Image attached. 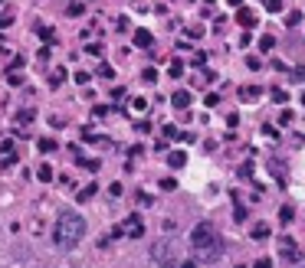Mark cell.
Masks as SVG:
<instances>
[{"label":"cell","instance_id":"74e56055","mask_svg":"<svg viewBox=\"0 0 305 268\" xmlns=\"http://www.w3.org/2000/svg\"><path fill=\"white\" fill-rule=\"evenodd\" d=\"M109 193H112V196H121L125 190H121V183H112V186H109Z\"/></svg>","mask_w":305,"mask_h":268},{"label":"cell","instance_id":"4dcf8cb0","mask_svg":"<svg viewBox=\"0 0 305 268\" xmlns=\"http://www.w3.org/2000/svg\"><path fill=\"white\" fill-rule=\"evenodd\" d=\"M36 30H40V36H43V40H53V26H36Z\"/></svg>","mask_w":305,"mask_h":268},{"label":"cell","instance_id":"e0dca14e","mask_svg":"<svg viewBox=\"0 0 305 268\" xmlns=\"http://www.w3.org/2000/svg\"><path fill=\"white\" fill-rule=\"evenodd\" d=\"M36 177H40V180H53V167H49V164H40V167H36Z\"/></svg>","mask_w":305,"mask_h":268},{"label":"cell","instance_id":"9a60e30c","mask_svg":"<svg viewBox=\"0 0 305 268\" xmlns=\"http://www.w3.org/2000/svg\"><path fill=\"white\" fill-rule=\"evenodd\" d=\"M295 219V213H292V206H282V209H279V223L282 226H289Z\"/></svg>","mask_w":305,"mask_h":268},{"label":"cell","instance_id":"f35d334b","mask_svg":"<svg viewBox=\"0 0 305 268\" xmlns=\"http://www.w3.org/2000/svg\"><path fill=\"white\" fill-rule=\"evenodd\" d=\"M217 102H220V98H217V95H213V92H210V95H207V98H204V105H207V108H213V105H217Z\"/></svg>","mask_w":305,"mask_h":268},{"label":"cell","instance_id":"6da1fadb","mask_svg":"<svg viewBox=\"0 0 305 268\" xmlns=\"http://www.w3.org/2000/svg\"><path fill=\"white\" fill-rule=\"evenodd\" d=\"M190 248L200 262H213V258L223 252V242H220L213 223H197L194 232H190Z\"/></svg>","mask_w":305,"mask_h":268},{"label":"cell","instance_id":"bcb514c9","mask_svg":"<svg viewBox=\"0 0 305 268\" xmlns=\"http://www.w3.org/2000/svg\"><path fill=\"white\" fill-rule=\"evenodd\" d=\"M299 268H302V265H299Z\"/></svg>","mask_w":305,"mask_h":268},{"label":"cell","instance_id":"8992f818","mask_svg":"<svg viewBox=\"0 0 305 268\" xmlns=\"http://www.w3.org/2000/svg\"><path fill=\"white\" fill-rule=\"evenodd\" d=\"M236 23H240V26H246V30H253V26L259 23V17H256L253 10H246V7H240V10H236Z\"/></svg>","mask_w":305,"mask_h":268},{"label":"cell","instance_id":"9c48e42d","mask_svg":"<svg viewBox=\"0 0 305 268\" xmlns=\"http://www.w3.org/2000/svg\"><path fill=\"white\" fill-rule=\"evenodd\" d=\"M259 95H262L259 85H243V88H240V98H243V102H256Z\"/></svg>","mask_w":305,"mask_h":268},{"label":"cell","instance_id":"d4e9b609","mask_svg":"<svg viewBox=\"0 0 305 268\" xmlns=\"http://www.w3.org/2000/svg\"><path fill=\"white\" fill-rule=\"evenodd\" d=\"M98 75H102V79H115V69H112L109 62H102L98 65Z\"/></svg>","mask_w":305,"mask_h":268},{"label":"cell","instance_id":"836d02e7","mask_svg":"<svg viewBox=\"0 0 305 268\" xmlns=\"http://www.w3.org/2000/svg\"><path fill=\"white\" fill-rule=\"evenodd\" d=\"M250 173H253V161H246V164L240 167V177H250Z\"/></svg>","mask_w":305,"mask_h":268},{"label":"cell","instance_id":"7a4b0ae2","mask_svg":"<svg viewBox=\"0 0 305 268\" xmlns=\"http://www.w3.org/2000/svg\"><path fill=\"white\" fill-rule=\"evenodd\" d=\"M82 236H86V219L79 213H63L59 219H56L53 226V242L59 248H72L82 242Z\"/></svg>","mask_w":305,"mask_h":268},{"label":"cell","instance_id":"f1b7e54d","mask_svg":"<svg viewBox=\"0 0 305 268\" xmlns=\"http://www.w3.org/2000/svg\"><path fill=\"white\" fill-rule=\"evenodd\" d=\"M115 30H118V33L128 30V17H118V20H115Z\"/></svg>","mask_w":305,"mask_h":268},{"label":"cell","instance_id":"ab89813d","mask_svg":"<svg viewBox=\"0 0 305 268\" xmlns=\"http://www.w3.org/2000/svg\"><path fill=\"white\" fill-rule=\"evenodd\" d=\"M76 82L79 85H89V72H76Z\"/></svg>","mask_w":305,"mask_h":268},{"label":"cell","instance_id":"4316f807","mask_svg":"<svg viewBox=\"0 0 305 268\" xmlns=\"http://www.w3.org/2000/svg\"><path fill=\"white\" fill-rule=\"evenodd\" d=\"M131 108H135V111H148V102H144V98H135Z\"/></svg>","mask_w":305,"mask_h":268},{"label":"cell","instance_id":"52a82bcc","mask_svg":"<svg viewBox=\"0 0 305 268\" xmlns=\"http://www.w3.org/2000/svg\"><path fill=\"white\" fill-rule=\"evenodd\" d=\"M171 102H174V108L187 111V105H190V92H187V88H177L174 95H171Z\"/></svg>","mask_w":305,"mask_h":268},{"label":"cell","instance_id":"7402d4cb","mask_svg":"<svg viewBox=\"0 0 305 268\" xmlns=\"http://www.w3.org/2000/svg\"><path fill=\"white\" fill-rule=\"evenodd\" d=\"M36 118V111H33V108H23L20 115H17V121H20V124H26V121H33Z\"/></svg>","mask_w":305,"mask_h":268},{"label":"cell","instance_id":"3957f363","mask_svg":"<svg viewBox=\"0 0 305 268\" xmlns=\"http://www.w3.org/2000/svg\"><path fill=\"white\" fill-rule=\"evenodd\" d=\"M279 255L295 265V262H302V248H299V242H295L292 236H282L279 239Z\"/></svg>","mask_w":305,"mask_h":268},{"label":"cell","instance_id":"5b68a950","mask_svg":"<svg viewBox=\"0 0 305 268\" xmlns=\"http://www.w3.org/2000/svg\"><path fill=\"white\" fill-rule=\"evenodd\" d=\"M151 258L154 262H174V242H171V239L158 242V246L151 248Z\"/></svg>","mask_w":305,"mask_h":268},{"label":"cell","instance_id":"30bf717a","mask_svg":"<svg viewBox=\"0 0 305 268\" xmlns=\"http://www.w3.org/2000/svg\"><path fill=\"white\" fill-rule=\"evenodd\" d=\"M167 164L177 170V167H184V164H187V154H184V150H171V154H167Z\"/></svg>","mask_w":305,"mask_h":268},{"label":"cell","instance_id":"ffe728a7","mask_svg":"<svg viewBox=\"0 0 305 268\" xmlns=\"http://www.w3.org/2000/svg\"><path fill=\"white\" fill-rule=\"evenodd\" d=\"M273 46H276V40L269 36V33H266V36H259V49H262V53H269Z\"/></svg>","mask_w":305,"mask_h":268},{"label":"cell","instance_id":"ba28073f","mask_svg":"<svg viewBox=\"0 0 305 268\" xmlns=\"http://www.w3.org/2000/svg\"><path fill=\"white\" fill-rule=\"evenodd\" d=\"M151 43H154V36L148 30H135V46L138 49H151Z\"/></svg>","mask_w":305,"mask_h":268},{"label":"cell","instance_id":"b9f144b4","mask_svg":"<svg viewBox=\"0 0 305 268\" xmlns=\"http://www.w3.org/2000/svg\"><path fill=\"white\" fill-rule=\"evenodd\" d=\"M177 268H197V262H177Z\"/></svg>","mask_w":305,"mask_h":268},{"label":"cell","instance_id":"8d00e7d4","mask_svg":"<svg viewBox=\"0 0 305 268\" xmlns=\"http://www.w3.org/2000/svg\"><path fill=\"white\" fill-rule=\"evenodd\" d=\"M187 36H190V40H197V36H204V30H200V26H190V30H187Z\"/></svg>","mask_w":305,"mask_h":268},{"label":"cell","instance_id":"8fae6325","mask_svg":"<svg viewBox=\"0 0 305 268\" xmlns=\"http://www.w3.org/2000/svg\"><path fill=\"white\" fill-rule=\"evenodd\" d=\"M253 239H256V242L269 239V226H266V223H256V226H253Z\"/></svg>","mask_w":305,"mask_h":268},{"label":"cell","instance_id":"d6986e66","mask_svg":"<svg viewBox=\"0 0 305 268\" xmlns=\"http://www.w3.org/2000/svg\"><path fill=\"white\" fill-rule=\"evenodd\" d=\"M262 3H266V10L269 13H282V7H285L282 0H262Z\"/></svg>","mask_w":305,"mask_h":268},{"label":"cell","instance_id":"5bb4252c","mask_svg":"<svg viewBox=\"0 0 305 268\" xmlns=\"http://www.w3.org/2000/svg\"><path fill=\"white\" fill-rule=\"evenodd\" d=\"M92 196H95V183H89V186H82V190L76 193V200H79V203H86V200H92Z\"/></svg>","mask_w":305,"mask_h":268},{"label":"cell","instance_id":"d590c367","mask_svg":"<svg viewBox=\"0 0 305 268\" xmlns=\"http://www.w3.org/2000/svg\"><path fill=\"white\" fill-rule=\"evenodd\" d=\"M246 65H250L253 72H256V69H259V59H256V56H246Z\"/></svg>","mask_w":305,"mask_h":268},{"label":"cell","instance_id":"60d3db41","mask_svg":"<svg viewBox=\"0 0 305 268\" xmlns=\"http://www.w3.org/2000/svg\"><path fill=\"white\" fill-rule=\"evenodd\" d=\"M295 82H305V65H299V69H295Z\"/></svg>","mask_w":305,"mask_h":268},{"label":"cell","instance_id":"7bdbcfd3","mask_svg":"<svg viewBox=\"0 0 305 268\" xmlns=\"http://www.w3.org/2000/svg\"><path fill=\"white\" fill-rule=\"evenodd\" d=\"M161 268H177V265H174V262H161Z\"/></svg>","mask_w":305,"mask_h":268},{"label":"cell","instance_id":"83f0119b","mask_svg":"<svg viewBox=\"0 0 305 268\" xmlns=\"http://www.w3.org/2000/svg\"><path fill=\"white\" fill-rule=\"evenodd\" d=\"M253 268H273V258H256Z\"/></svg>","mask_w":305,"mask_h":268},{"label":"cell","instance_id":"2e32d148","mask_svg":"<svg viewBox=\"0 0 305 268\" xmlns=\"http://www.w3.org/2000/svg\"><path fill=\"white\" fill-rule=\"evenodd\" d=\"M36 147L43 150V154H49V150H56V141L53 138H40V141H36Z\"/></svg>","mask_w":305,"mask_h":268},{"label":"cell","instance_id":"ee69618b","mask_svg":"<svg viewBox=\"0 0 305 268\" xmlns=\"http://www.w3.org/2000/svg\"><path fill=\"white\" fill-rule=\"evenodd\" d=\"M230 7H243V0H230Z\"/></svg>","mask_w":305,"mask_h":268},{"label":"cell","instance_id":"f6af8a7d","mask_svg":"<svg viewBox=\"0 0 305 268\" xmlns=\"http://www.w3.org/2000/svg\"><path fill=\"white\" fill-rule=\"evenodd\" d=\"M302 105H305V92H302Z\"/></svg>","mask_w":305,"mask_h":268},{"label":"cell","instance_id":"277c9868","mask_svg":"<svg viewBox=\"0 0 305 268\" xmlns=\"http://www.w3.org/2000/svg\"><path fill=\"white\" fill-rule=\"evenodd\" d=\"M121 236H128V239H141L144 236V223H141V216L138 213H131L125 223H121Z\"/></svg>","mask_w":305,"mask_h":268},{"label":"cell","instance_id":"cb8c5ba5","mask_svg":"<svg viewBox=\"0 0 305 268\" xmlns=\"http://www.w3.org/2000/svg\"><path fill=\"white\" fill-rule=\"evenodd\" d=\"M161 190H164V193L177 190V180H174V177H164V180H161Z\"/></svg>","mask_w":305,"mask_h":268},{"label":"cell","instance_id":"603a6c76","mask_svg":"<svg viewBox=\"0 0 305 268\" xmlns=\"http://www.w3.org/2000/svg\"><path fill=\"white\" fill-rule=\"evenodd\" d=\"M7 82H10L13 88H20V85H23V75L17 72V69H13V72H7Z\"/></svg>","mask_w":305,"mask_h":268},{"label":"cell","instance_id":"ac0fdd59","mask_svg":"<svg viewBox=\"0 0 305 268\" xmlns=\"http://www.w3.org/2000/svg\"><path fill=\"white\" fill-rule=\"evenodd\" d=\"M299 23H302V13H299V10L285 13V26H299Z\"/></svg>","mask_w":305,"mask_h":268},{"label":"cell","instance_id":"1f68e13d","mask_svg":"<svg viewBox=\"0 0 305 268\" xmlns=\"http://www.w3.org/2000/svg\"><path fill=\"white\" fill-rule=\"evenodd\" d=\"M233 219H236V223H243V219H246V209H243V206H236V209H233Z\"/></svg>","mask_w":305,"mask_h":268},{"label":"cell","instance_id":"7c38bea8","mask_svg":"<svg viewBox=\"0 0 305 268\" xmlns=\"http://www.w3.org/2000/svg\"><path fill=\"white\" fill-rule=\"evenodd\" d=\"M269 98H273L276 105H289V92H285V88H273V92H269Z\"/></svg>","mask_w":305,"mask_h":268},{"label":"cell","instance_id":"e575fe53","mask_svg":"<svg viewBox=\"0 0 305 268\" xmlns=\"http://www.w3.org/2000/svg\"><path fill=\"white\" fill-rule=\"evenodd\" d=\"M10 23H13V13H3V17H0V26H3V30H7Z\"/></svg>","mask_w":305,"mask_h":268},{"label":"cell","instance_id":"d6a6232c","mask_svg":"<svg viewBox=\"0 0 305 268\" xmlns=\"http://www.w3.org/2000/svg\"><path fill=\"white\" fill-rule=\"evenodd\" d=\"M86 53H89V56H95V59H98V56H102V46H98V43H92V46L86 49Z\"/></svg>","mask_w":305,"mask_h":268},{"label":"cell","instance_id":"484cf974","mask_svg":"<svg viewBox=\"0 0 305 268\" xmlns=\"http://www.w3.org/2000/svg\"><path fill=\"white\" fill-rule=\"evenodd\" d=\"M0 150H3V154H10V157H17V144H13V141H3Z\"/></svg>","mask_w":305,"mask_h":268},{"label":"cell","instance_id":"f546056e","mask_svg":"<svg viewBox=\"0 0 305 268\" xmlns=\"http://www.w3.org/2000/svg\"><path fill=\"white\" fill-rule=\"evenodd\" d=\"M141 79H144V82H158V72H154V69H144Z\"/></svg>","mask_w":305,"mask_h":268},{"label":"cell","instance_id":"4fadbf2b","mask_svg":"<svg viewBox=\"0 0 305 268\" xmlns=\"http://www.w3.org/2000/svg\"><path fill=\"white\" fill-rule=\"evenodd\" d=\"M66 13H69V17H82V13H86V3H82V0H72V3L66 7Z\"/></svg>","mask_w":305,"mask_h":268},{"label":"cell","instance_id":"44dd1931","mask_svg":"<svg viewBox=\"0 0 305 268\" xmlns=\"http://www.w3.org/2000/svg\"><path fill=\"white\" fill-rule=\"evenodd\" d=\"M167 72H171V79H181V75H184V65H181V62L174 59V62L167 65Z\"/></svg>","mask_w":305,"mask_h":268}]
</instances>
